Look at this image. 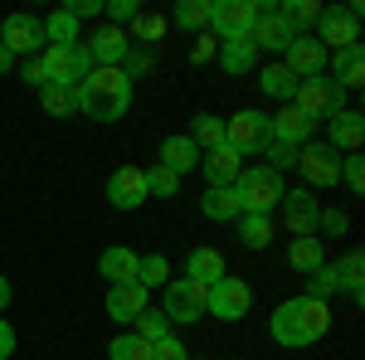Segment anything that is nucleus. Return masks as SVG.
Wrapping results in <instances>:
<instances>
[{
  "label": "nucleus",
  "instance_id": "nucleus-26",
  "mask_svg": "<svg viewBox=\"0 0 365 360\" xmlns=\"http://www.w3.org/2000/svg\"><path fill=\"white\" fill-rule=\"evenodd\" d=\"M220 68L225 73H249V68H258V49H253V39H225V49H220Z\"/></svg>",
  "mask_w": 365,
  "mask_h": 360
},
{
  "label": "nucleus",
  "instance_id": "nucleus-7",
  "mask_svg": "<svg viewBox=\"0 0 365 360\" xmlns=\"http://www.w3.org/2000/svg\"><path fill=\"white\" fill-rule=\"evenodd\" d=\"M253 312V287L244 277H220L215 287H210V297H205V317H220V322H244Z\"/></svg>",
  "mask_w": 365,
  "mask_h": 360
},
{
  "label": "nucleus",
  "instance_id": "nucleus-43",
  "mask_svg": "<svg viewBox=\"0 0 365 360\" xmlns=\"http://www.w3.org/2000/svg\"><path fill=\"white\" fill-rule=\"evenodd\" d=\"M341 180H346L356 195L365 190V161H361V156H341Z\"/></svg>",
  "mask_w": 365,
  "mask_h": 360
},
{
  "label": "nucleus",
  "instance_id": "nucleus-22",
  "mask_svg": "<svg viewBox=\"0 0 365 360\" xmlns=\"http://www.w3.org/2000/svg\"><path fill=\"white\" fill-rule=\"evenodd\" d=\"M200 156H205V151H200L190 137H166V141H161V161H156V166H166L170 175L180 180V175L200 170Z\"/></svg>",
  "mask_w": 365,
  "mask_h": 360
},
{
  "label": "nucleus",
  "instance_id": "nucleus-44",
  "mask_svg": "<svg viewBox=\"0 0 365 360\" xmlns=\"http://www.w3.org/2000/svg\"><path fill=\"white\" fill-rule=\"evenodd\" d=\"M103 15H108V25L122 29V20H137V0H108Z\"/></svg>",
  "mask_w": 365,
  "mask_h": 360
},
{
  "label": "nucleus",
  "instance_id": "nucleus-4",
  "mask_svg": "<svg viewBox=\"0 0 365 360\" xmlns=\"http://www.w3.org/2000/svg\"><path fill=\"white\" fill-rule=\"evenodd\" d=\"M234 195H239V210L244 215H268L282 200V175L273 166H244L239 180H234Z\"/></svg>",
  "mask_w": 365,
  "mask_h": 360
},
{
  "label": "nucleus",
  "instance_id": "nucleus-20",
  "mask_svg": "<svg viewBox=\"0 0 365 360\" xmlns=\"http://www.w3.org/2000/svg\"><path fill=\"white\" fill-rule=\"evenodd\" d=\"M312 117H302L297 108H282L278 117H268V141H282V146H307L312 141Z\"/></svg>",
  "mask_w": 365,
  "mask_h": 360
},
{
  "label": "nucleus",
  "instance_id": "nucleus-21",
  "mask_svg": "<svg viewBox=\"0 0 365 360\" xmlns=\"http://www.w3.org/2000/svg\"><path fill=\"white\" fill-rule=\"evenodd\" d=\"M146 312V287L141 282H113L108 287V317L113 322H137Z\"/></svg>",
  "mask_w": 365,
  "mask_h": 360
},
{
  "label": "nucleus",
  "instance_id": "nucleus-36",
  "mask_svg": "<svg viewBox=\"0 0 365 360\" xmlns=\"http://www.w3.org/2000/svg\"><path fill=\"white\" fill-rule=\"evenodd\" d=\"M331 292H341V273H336V263H322L317 273H307V297L327 302Z\"/></svg>",
  "mask_w": 365,
  "mask_h": 360
},
{
  "label": "nucleus",
  "instance_id": "nucleus-10",
  "mask_svg": "<svg viewBox=\"0 0 365 360\" xmlns=\"http://www.w3.org/2000/svg\"><path fill=\"white\" fill-rule=\"evenodd\" d=\"M258 25V5L253 0H210V29L220 39H249Z\"/></svg>",
  "mask_w": 365,
  "mask_h": 360
},
{
  "label": "nucleus",
  "instance_id": "nucleus-19",
  "mask_svg": "<svg viewBox=\"0 0 365 360\" xmlns=\"http://www.w3.org/2000/svg\"><path fill=\"white\" fill-rule=\"evenodd\" d=\"M239 170H244V156L239 151H229V146H215V151H205L200 156V175H205V185L215 190V185H234L239 180Z\"/></svg>",
  "mask_w": 365,
  "mask_h": 360
},
{
  "label": "nucleus",
  "instance_id": "nucleus-42",
  "mask_svg": "<svg viewBox=\"0 0 365 360\" xmlns=\"http://www.w3.org/2000/svg\"><path fill=\"white\" fill-rule=\"evenodd\" d=\"M263 156H268V166L278 170H287V166H297V146H282V141H268V146H263Z\"/></svg>",
  "mask_w": 365,
  "mask_h": 360
},
{
  "label": "nucleus",
  "instance_id": "nucleus-8",
  "mask_svg": "<svg viewBox=\"0 0 365 360\" xmlns=\"http://www.w3.org/2000/svg\"><path fill=\"white\" fill-rule=\"evenodd\" d=\"M161 292H166V307H161V312H166L170 326H175V322L190 326V322L205 317V297H210V287H200V282H190V277H170Z\"/></svg>",
  "mask_w": 365,
  "mask_h": 360
},
{
  "label": "nucleus",
  "instance_id": "nucleus-12",
  "mask_svg": "<svg viewBox=\"0 0 365 360\" xmlns=\"http://www.w3.org/2000/svg\"><path fill=\"white\" fill-rule=\"evenodd\" d=\"M0 44L15 58L44 54V20H34V15H10V20H0Z\"/></svg>",
  "mask_w": 365,
  "mask_h": 360
},
{
  "label": "nucleus",
  "instance_id": "nucleus-1",
  "mask_svg": "<svg viewBox=\"0 0 365 360\" xmlns=\"http://www.w3.org/2000/svg\"><path fill=\"white\" fill-rule=\"evenodd\" d=\"M327 331H331V307L307 297V292H302V297H287V302L273 312V341L287 346V351L317 346Z\"/></svg>",
  "mask_w": 365,
  "mask_h": 360
},
{
  "label": "nucleus",
  "instance_id": "nucleus-34",
  "mask_svg": "<svg viewBox=\"0 0 365 360\" xmlns=\"http://www.w3.org/2000/svg\"><path fill=\"white\" fill-rule=\"evenodd\" d=\"M322 10H327L322 0H287V5H282V20L302 34L307 25H317V20H322Z\"/></svg>",
  "mask_w": 365,
  "mask_h": 360
},
{
  "label": "nucleus",
  "instance_id": "nucleus-51",
  "mask_svg": "<svg viewBox=\"0 0 365 360\" xmlns=\"http://www.w3.org/2000/svg\"><path fill=\"white\" fill-rule=\"evenodd\" d=\"M205 58H215V39H200L195 44V63H205Z\"/></svg>",
  "mask_w": 365,
  "mask_h": 360
},
{
  "label": "nucleus",
  "instance_id": "nucleus-50",
  "mask_svg": "<svg viewBox=\"0 0 365 360\" xmlns=\"http://www.w3.org/2000/svg\"><path fill=\"white\" fill-rule=\"evenodd\" d=\"M68 10H73V20H93V15H103V0H78Z\"/></svg>",
  "mask_w": 365,
  "mask_h": 360
},
{
  "label": "nucleus",
  "instance_id": "nucleus-5",
  "mask_svg": "<svg viewBox=\"0 0 365 360\" xmlns=\"http://www.w3.org/2000/svg\"><path fill=\"white\" fill-rule=\"evenodd\" d=\"M292 108L302 112V117H312V122H317V117H327V122H331V117L346 108V88H341L336 78H327V73L302 78L297 93H292Z\"/></svg>",
  "mask_w": 365,
  "mask_h": 360
},
{
  "label": "nucleus",
  "instance_id": "nucleus-23",
  "mask_svg": "<svg viewBox=\"0 0 365 360\" xmlns=\"http://www.w3.org/2000/svg\"><path fill=\"white\" fill-rule=\"evenodd\" d=\"M225 273H229V263L220 249H190V258H185V277L200 282V287H215Z\"/></svg>",
  "mask_w": 365,
  "mask_h": 360
},
{
  "label": "nucleus",
  "instance_id": "nucleus-33",
  "mask_svg": "<svg viewBox=\"0 0 365 360\" xmlns=\"http://www.w3.org/2000/svg\"><path fill=\"white\" fill-rule=\"evenodd\" d=\"M239 234L249 249H268L273 244V220L268 215H239Z\"/></svg>",
  "mask_w": 365,
  "mask_h": 360
},
{
  "label": "nucleus",
  "instance_id": "nucleus-32",
  "mask_svg": "<svg viewBox=\"0 0 365 360\" xmlns=\"http://www.w3.org/2000/svg\"><path fill=\"white\" fill-rule=\"evenodd\" d=\"M137 282L151 292V287H166L170 282V258L166 253H146V258H137Z\"/></svg>",
  "mask_w": 365,
  "mask_h": 360
},
{
  "label": "nucleus",
  "instance_id": "nucleus-13",
  "mask_svg": "<svg viewBox=\"0 0 365 360\" xmlns=\"http://www.w3.org/2000/svg\"><path fill=\"white\" fill-rule=\"evenodd\" d=\"M253 49H268V54H287V44L297 39V29L282 20L278 5H258V25H253Z\"/></svg>",
  "mask_w": 365,
  "mask_h": 360
},
{
  "label": "nucleus",
  "instance_id": "nucleus-38",
  "mask_svg": "<svg viewBox=\"0 0 365 360\" xmlns=\"http://www.w3.org/2000/svg\"><path fill=\"white\" fill-rule=\"evenodd\" d=\"M108 360H151V346H146L137 331H127V336H117L113 346H108Z\"/></svg>",
  "mask_w": 365,
  "mask_h": 360
},
{
  "label": "nucleus",
  "instance_id": "nucleus-2",
  "mask_svg": "<svg viewBox=\"0 0 365 360\" xmlns=\"http://www.w3.org/2000/svg\"><path fill=\"white\" fill-rule=\"evenodd\" d=\"M127 108H132V83L122 68H93L73 88V112H83L93 122H117Z\"/></svg>",
  "mask_w": 365,
  "mask_h": 360
},
{
  "label": "nucleus",
  "instance_id": "nucleus-48",
  "mask_svg": "<svg viewBox=\"0 0 365 360\" xmlns=\"http://www.w3.org/2000/svg\"><path fill=\"white\" fill-rule=\"evenodd\" d=\"M132 25H137V39H141V34H146V39H156V34H161V20H156V15H141V10H137V20H132Z\"/></svg>",
  "mask_w": 365,
  "mask_h": 360
},
{
  "label": "nucleus",
  "instance_id": "nucleus-11",
  "mask_svg": "<svg viewBox=\"0 0 365 360\" xmlns=\"http://www.w3.org/2000/svg\"><path fill=\"white\" fill-rule=\"evenodd\" d=\"M297 170H302V180L317 185V190L341 185V156L327 146V141H307V146H297Z\"/></svg>",
  "mask_w": 365,
  "mask_h": 360
},
{
  "label": "nucleus",
  "instance_id": "nucleus-14",
  "mask_svg": "<svg viewBox=\"0 0 365 360\" xmlns=\"http://www.w3.org/2000/svg\"><path fill=\"white\" fill-rule=\"evenodd\" d=\"M146 200V170L141 166H117L108 175V205L113 210H141Z\"/></svg>",
  "mask_w": 365,
  "mask_h": 360
},
{
  "label": "nucleus",
  "instance_id": "nucleus-40",
  "mask_svg": "<svg viewBox=\"0 0 365 360\" xmlns=\"http://www.w3.org/2000/svg\"><path fill=\"white\" fill-rule=\"evenodd\" d=\"M39 108L49 112V117H68V112H73V93H68V88H39Z\"/></svg>",
  "mask_w": 365,
  "mask_h": 360
},
{
  "label": "nucleus",
  "instance_id": "nucleus-46",
  "mask_svg": "<svg viewBox=\"0 0 365 360\" xmlns=\"http://www.w3.org/2000/svg\"><path fill=\"white\" fill-rule=\"evenodd\" d=\"M317 229H327V234H346L351 220H346L341 210H322V215H317Z\"/></svg>",
  "mask_w": 365,
  "mask_h": 360
},
{
  "label": "nucleus",
  "instance_id": "nucleus-6",
  "mask_svg": "<svg viewBox=\"0 0 365 360\" xmlns=\"http://www.w3.org/2000/svg\"><path fill=\"white\" fill-rule=\"evenodd\" d=\"M225 146L239 151V156H263V146H268V112L244 108L234 117H225Z\"/></svg>",
  "mask_w": 365,
  "mask_h": 360
},
{
  "label": "nucleus",
  "instance_id": "nucleus-18",
  "mask_svg": "<svg viewBox=\"0 0 365 360\" xmlns=\"http://www.w3.org/2000/svg\"><path fill=\"white\" fill-rule=\"evenodd\" d=\"M361 141H365V117L356 108H341L331 122H327V146L331 151H361Z\"/></svg>",
  "mask_w": 365,
  "mask_h": 360
},
{
  "label": "nucleus",
  "instance_id": "nucleus-45",
  "mask_svg": "<svg viewBox=\"0 0 365 360\" xmlns=\"http://www.w3.org/2000/svg\"><path fill=\"white\" fill-rule=\"evenodd\" d=\"M151 360H190V356H185V346H180V336L170 331L166 341H156V346H151Z\"/></svg>",
  "mask_w": 365,
  "mask_h": 360
},
{
  "label": "nucleus",
  "instance_id": "nucleus-30",
  "mask_svg": "<svg viewBox=\"0 0 365 360\" xmlns=\"http://www.w3.org/2000/svg\"><path fill=\"white\" fill-rule=\"evenodd\" d=\"M297 83H302V78H292V73H287L282 63H268V68L258 73V88H263L268 98H282V103H292V93H297Z\"/></svg>",
  "mask_w": 365,
  "mask_h": 360
},
{
  "label": "nucleus",
  "instance_id": "nucleus-27",
  "mask_svg": "<svg viewBox=\"0 0 365 360\" xmlns=\"http://www.w3.org/2000/svg\"><path fill=\"white\" fill-rule=\"evenodd\" d=\"M287 263L297 268V273H317L322 263H327V244L307 234V239H292V249H287Z\"/></svg>",
  "mask_w": 365,
  "mask_h": 360
},
{
  "label": "nucleus",
  "instance_id": "nucleus-16",
  "mask_svg": "<svg viewBox=\"0 0 365 360\" xmlns=\"http://www.w3.org/2000/svg\"><path fill=\"white\" fill-rule=\"evenodd\" d=\"M282 220H287V229L297 234V239H307V234H317V215H322V205H317V195L307 190H282Z\"/></svg>",
  "mask_w": 365,
  "mask_h": 360
},
{
  "label": "nucleus",
  "instance_id": "nucleus-25",
  "mask_svg": "<svg viewBox=\"0 0 365 360\" xmlns=\"http://www.w3.org/2000/svg\"><path fill=\"white\" fill-rule=\"evenodd\" d=\"M200 215H205V220H215V224L239 220L244 210H239V195H234V185H215V190H205V195H200Z\"/></svg>",
  "mask_w": 365,
  "mask_h": 360
},
{
  "label": "nucleus",
  "instance_id": "nucleus-24",
  "mask_svg": "<svg viewBox=\"0 0 365 360\" xmlns=\"http://www.w3.org/2000/svg\"><path fill=\"white\" fill-rule=\"evenodd\" d=\"M137 258L141 253H132L127 244H113V249H103V258H98V273L108 277V287L113 282H137Z\"/></svg>",
  "mask_w": 365,
  "mask_h": 360
},
{
  "label": "nucleus",
  "instance_id": "nucleus-31",
  "mask_svg": "<svg viewBox=\"0 0 365 360\" xmlns=\"http://www.w3.org/2000/svg\"><path fill=\"white\" fill-rule=\"evenodd\" d=\"M44 44H78V20H73L68 5L54 10V15L44 20Z\"/></svg>",
  "mask_w": 365,
  "mask_h": 360
},
{
  "label": "nucleus",
  "instance_id": "nucleus-29",
  "mask_svg": "<svg viewBox=\"0 0 365 360\" xmlns=\"http://www.w3.org/2000/svg\"><path fill=\"white\" fill-rule=\"evenodd\" d=\"M190 141H195L200 151H215V146H225V117H215V112H200L195 122H190Z\"/></svg>",
  "mask_w": 365,
  "mask_h": 360
},
{
  "label": "nucleus",
  "instance_id": "nucleus-9",
  "mask_svg": "<svg viewBox=\"0 0 365 360\" xmlns=\"http://www.w3.org/2000/svg\"><path fill=\"white\" fill-rule=\"evenodd\" d=\"M317 44L322 49H351V44H361V5H336V10H322V20H317Z\"/></svg>",
  "mask_w": 365,
  "mask_h": 360
},
{
  "label": "nucleus",
  "instance_id": "nucleus-47",
  "mask_svg": "<svg viewBox=\"0 0 365 360\" xmlns=\"http://www.w3.org/2000/svg\"><path fill=\"white\" fill-rule=\"evenodd\" d=\"M20 78H25L29 88H49V83H44V63H39V54L20 63Z\"/></svg>",
  "mask_w": 365,
  "mask_h": 360
},
{
  "label": "nucleus",
  "instance_id": "nucleus-28",
  "mask_svg": "<svg viewBox=\"0 0 365 360\" xmlns=\"http://www.w3.org/2000/svg\"><path fill=\"white\" fill-rule=\"evenodd\" d=\"M331 78H336L341 88H361L365 83V49H361V44H351V49H341V54H336Z\"/></svg>",
  "mask_w": 365,
  "mask_h": 360
},
{
  "label": "nucleus",
  "instance_id": "nucleus-41",
  "mask_svg": "<svg viewBox=\"0 0 365 360\" xmlns=\"http://www.w3.org/2000/svg\"><path fill=\"white\" fill-rule=\"evenodd\" d=\"M175 190H180V180H175L166 166H151V170H146V195H156V200H170Z\"/></svg>",
  "mask_w": 365,
  "mask_h": 360
},
{
  "label": "nucleus",
  "instance_id": "nucleus-52",
  "mask_svg": "<svg viewBox=\"0 0 365 360\" xmlns=\"http://www.w3.org/2000/svg\"><path fill=\"white\" fill-rule=\"evenodd\" d=\"M10 297H15V287H10V277L0 273V312H5V307H10Z\"/></svg>",
  "mask_w": 365,
  "mask_h": 360
},
{
  "label": "nucleus",
  "instance_id": "nucleus-17",
  "mask_svg": "<svg viewBox=\"0 0 365 360\" xmlns=\"http://www.w3.org/2000/svg\"><path fill=\"white\" fill-rule=\"evenodd\" d=\"M292 78H317V73H327V49L307 39V34H297L292 44H287V63H282Z\"/></svg>",
  "mask_w": 365,
  "mask_h": 360
},
{
  "label": "nucleus",
  "instance_id": "nucleus-35",
  "mask_svg": "<svg viewBox=\"0 0 365 360\" xmlns=\"http://www.w3.org/2000/svg\"><path fill=\"white\" fill-rule=\"evenodd\" d=\"M336 273H341V287H346L351 297H361V292H365V258H361L356 249H351V253L336 263Z\"/></svg>",
  "mask_w": 365,
  "mask_h": 360
},
{
  "label": "nucleus",
  "instance_id": "nucleus-3",
  "mask_svg": "<svg viewBox=\"0 0 365 360\" xmlns=\"http://www.w3.org/2000/svg\"><path fill=\"white\" fill-rule=\"evenodd\" d=\"M39 63H44V83L68 88V93H73V88L93 73V58H88L83 39H78V44H44Z\"/></svg>",
  "mask_w": 365,
  "mask_h": 360
},
{
  "label": "nucleus",
  "instance_id": "nucleus-49",
  "mask_svg": "<svg viewBox=\"0 0 365 360\" xmlns=\"http://www.w3.org/2000/svg\"><path fill=\"white\" fill-rule=\"evenodd\" d=\"M10 356H15V326L0 317V360H10Z\"/></svg>",
  "mask_w": 365,
  "mask_h": 360
},
{
  "label": "nucleus",
  "instance_id": "nucleus-53",
  "mask_svg": "<svg viewBox=\"0 0 365 360\" xmlns=\"http://www.w3.org/2000/svg\"><path fill=\"white\" fill-rule=\"evenodd\" d=\"M10 68H15V54H10V49L0 44V73H10Z\"/></svg>",
  "mask_w": 365,
  "mask_h": 360
},
{
  "label": "nucleus",
  "instance_id": "nucleus-37",
  "mask_svg": "<svg viewBox=\"0 0 365 360\" xmlns=\"http://www.w3.org/2000/svg\"><path fill=\"white\" fill-rule=\"evenodd\" d=\"M170 20L180 29H205L210 25V0H180V5L170 10Z\"/></svg>",
  "mask_w": 365,
  "mask_h": 360
},
{
  "label": "nucleus",
  "instance_id": "nucleus-15",
  "mask_svg": "<svg viewBox=\"0 0 365 360\" xmlns=\"http://www.w3.org/2000/svg\"><path fill=\"white\" fill-rule=\"evenodd\" d=\"M88 49V58H93V68H122L127 63V54H132V44H127V34L117 25H103L93 39L83 44Z\"/></svg>",
  "mask_w": 365,
  "mask_h": 360
},
{
  "label": "nucleus",
  "instance_id": "nucleus-39",
  "mask_svg": "<svg viewBox=\"0 0 365 360\" xmlns=\"http://www.w3.org/2000/svg\"><path fill=\"white\" fill-rule=\"evenodd\" d=\"M137 336L146 341V346H156V341H166V336H170V322H166V312H151V307H146V312L137 317Z\"/></svg>",
  "mask_w": 365,
  "mask_h": 360
}]
</instances>
